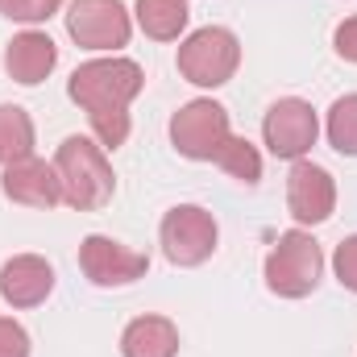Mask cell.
I'll return each mask as SVG.
<instances>
[{
  "label": "cell",
  "mask_w": 357,
  "mask_h": 357,
  "mask_svg": "<svg viewBox=\"0 0 357 357\" xmlns=\"http://www.w3.org/2000/svg\"><path fill=\"white\" fill-rule=\"evenodd\" d=\"M146 88V71L133 59H91L84 67H75V75L67 79V96L88 112L91 133L100 137L104 150H116L129 142V104Z\"/></svg>",
  "instance_id": "6da1fadb"
},
{
  "label": "cell",
  "mask_w": 357,
  "mask_h": 357,
  "mask_svg": "<svg viewBox=\"0 0 357 357\" xmlns=\"http://www.w3.org/2000/svg\"><path fill=\"white\" fill-rule=\"evenodd\" d=\"M54 171L63 183V204L75 208V212H96L112 199L116 191V178L112 167L104 158V146H96L91 137H67L54 154Z\"/></svg>",
  "instance_id": "7a4b0ae2"
},
{
  "label": "cell",
  "mask_w": 357,
  "mask_h": 357,
  "mask_svg": "<svg viewBox=\"0 0 357 357\" xmlns=\"http://www.w3.org/2000/svg\"><path fill=\"white\" fill-rule=\"evenodd\" d=\"M178 75L195 88H225L241 67V42L225 25H204L178 42Z\"/></svg>",
  "instance_id": "3957f363"
},
{
  "label": "cell",
  "mask_w": 357,
  "mask_h": 357,
  "mask_svg": "<svg viewBox=\"0 0 357 357\" xmlns=\"http://www.w3.org/2000/svg\"><path fill=\"white\" fill-rule=\"evenodd\" d=\"M320 274H324V254H320V245H316L312 233L291 229V233H282L274 241V250H270V258H266V287L274 295L303 299V295L316 291Z\"/></svg>",
  "instance_id": "277c9868"
},
{
  "label": "cell",
  "mask_w": 357,
  "mask_h": 357,
  "mask_svg": "<svg viewBox=\"0 0 357 357\" xmlns=\"http://www.w3.org/2000/svg\"><path fill=\"white\" fill-rule=\"evenodd\" d=\"M233 137L229 129V108L216 100H187L171 116V146L183 158L195 162H216V154L225 150V142Z\"/></svg>",
  "instance_id": "5b68a950"
},
{
  "label": "cell",
  "mask_w": 357,
  "mask_h": 357,
  "mask_svg": "<svg viewBox=\"0 0 357 357\" xmlns=\"http://www.w3.org/2000/svg\"><path fill=\"white\" fill-rule=\"evenodd\" d=\"M67 33L84 50H121L133 38V17L121 0H71Z\"/></svg>",
  "instance_id": "8992f818"
},
{
  "label": "cell",
  "mask_w": 357,
  "mask_h": 357,
  "mask_svg": "<svg viewBox=\"0 0 357 357\" xmlns=\"http://www.w3.org/2000/svg\"><path fill=\"white\" fill-rule=\"evenodd\" d=\"M158 237H162V254L175 266H199V262H208L216 254V237L220 233H216V220H212L208 208L178 204V208H171L162 216Z\"/></svg>",
  "instance_id": "52a82bcc"
},
{
  "label": "cell",
  "mask_w": 357,
  "mask_h": 357,
  "mask_svg": "<svg viewBox=\"0 0 357 357\" xmlns=\"http://www.w3.org/2000/svg\"><path fill=\"white\" fill-rule=\"evenodd\" d=\"M262 137H266L270 154L274 158H291L299 162L316 137H320V121H316V108L299 96H287V100H274L266 108V121H262Z\"/></svg>",
  "instance_id": "ba28073f"
},
{
  "label": "cell",
  "mask_w": 357,
  "mask_h": 357,
  "mask_svg": "<svg viewBox=\"0 0 357 357\" xmlns=\"http://www.w3.org/2000/svg\"><path fill=\"white\" fill-rule=\"evenodd\" d=\"M79 270L96 287H125V282H137L150 270V258L121 245V241H112V237L91 233V237L79 241Z\"/></svg>",
  "instance_id": "9c48e42d"
},
{
  "label": "cell",
  "mask_w": 357,
  "mask_h": 357,
  "mask_svg": "<svg viewBox=\"0 0 357 357\" xmlns=\"http://www.w3.org/2000/svg\"><path fill=\"white\" fill-rule=\"evenodd\" d=\"M287 208L299 225H324L337 208V183L316 162H295L287 175Z\"/></svg>",
  "instance_id": "30bf717a"
},
{
  "label": "cell",
  "mask_w": 357,
  "mask_h": 357,
  "mask_svg": "<svg viewBox=\"0 0 357 357\" xmlns=\"http://www.w3.org/2000/svg\"><path fill=\"white\" fill-rule=\"evenodd\" d=\"M0 191L21 204V208H38V212H50L54 204H63V183H59V171L54 162H42V158H21L13 167H4L0 175Z\"/></svg>",
  "instance_id": "8fae6325"
},
{
  "label": "cell",
  "mask_w": 357,
  "mask_h": 357,
  "mask_svg": "<svg viewBox=\"0 0 357 357\" xmlns=\"http://www.w3.org/2000/svg\"><path fill=\"white\" fill-rule=\"evenodd\" d=\"M54 291V266L38 254H17L0 266V295L13 307H38Z\"/></svg>",
  "instance_id": "7c38bea8"
},
{
  "label": "cell",
  "mask_w": 357,
  "mask_h": 357,
  "mask_svg": "<svg viewBox=\"0 0 357 357\" xmlns=\"http://www.w3.org/2000/svg\"><path fill=\"white\" fill-rule=\"evenodd\" d=\"M54 67H59V46L42 29H25L4 46V71H8V79H17L25 88L42 84Z\"/></svg>",
  "instance_id": "4fadbf2b"
},
{
  "label": "cell",
  "mask_w": 357,
  "mask_h": 357,
  "mask_svg": "<svg viewBox=\"0 0 357 357\" xmlns=\"http://www.w3.org/2000/svg\"><path fill=\"white\" fill-rule=\"evenodd\" d=\"M121 354L125 357H175L178 328L167 316H137L121 333Z\"/></svg>",
  "instance_id": "5bb4252c"
},
{
  "label": "cell",
  "mask_w": 357,
  "mask_h": 357,
  "mask_svg": "<svg viewBox=\"0 0 357 357\" xmlns=\"http://www.w3.org/2000/svg\"><path fill=\"white\" fill-rule=\"evenodd\" d=\"M133 17H137V25H142L146 38H154V42H175L178 33L187 29L191 8H187V0H137Z\"/></svg>",
  "instance_id": "9a60e30c"
},
{
  "label": "cell",
  "mask_w": 357,
  "mask_h": 357,
  "mask_svg": "<svg viewBox=\"0 0 357 357\" xmlns=\"http://www.w3.org/2000/svg\"><path fill=\"white\" fill-rule=\"evenodd\" d=\"M33 154V121L17 104H0V167H13Z\"/></svg>",
  "instance_id": "2e32d148"
},
{
  "label": "cell",
  "mask_w": 357,
  "mask_h": 357,
  "mask_svg": "<svg viewBox=\"0 0 357 357\" xmlns=\"http://www.w3.org/2000/svg\"><path fill=\"white\" fill-rule=\"evenodd\" d=\"M216 167H220L225 175H233L237 183L254 187V183L262 178V154H258L245 137H229V142H225V150L216 154Z\"/></svg>",
  "instance_id": "e0dca14e"
},
{
  "label": "cell",
  "mask_w": 357,
  "mask_h": 357,
  "mask_svg": "<svg viewBox=\"0 0 357 357\" xmlns=\"http://www.w3.org/2000/svg\"><path fill=\"white\" fill-rule=\"evenodd\" d=\"M328 146L345 158H357V91L328 108Z\"/></svg>",
  "instance_id": "ac0fdd59"
},
{
  "label": "cell",
  "mask_w": 357,
  "mask_h": 357,
  "mask_svg": "<svg viewBox=\"0 0 357 357\" xmlns=\"http://www.w3.org/2000/svg\"><path fill=\"white\" fill-rule=\"evenodd\" d=\"M59 8H63V0H0V13H4L8 21H21V25L50 21Z\"/></svg>",
  "instance_id": "d6986e66"
},
{
  "label": "cell",
  "mask_w": 357,
  "mask_h": 357,
  "mask_svg": "<svg viewBox=\"0 0 357 357\" xmlns=\"http://www.w3.org/2000/svg\"><path fill=\"white\" fill-rule=\"evenodd\" d=\"M333 270H337V278H341L345 291H357V233L337 245V254H333Z\"/></svg>",
  "instance_id": "ffe728a7"
},
{
  "label": "cell",
  "mask_w": 357,
  "mask_h": 357,
  "mask_svg": "<svg viewBox=\"0 0 357 357\" xmlns=\"http://www.w3.org/2000/svg\"><path fill=\"white\" fill-rule=\"evenodd\" d=\"M0 357H29V333L8 316H0Z\"/></svg>",
  "instance_id": "44dd1931"
},
{
  "label": "cell",
  "mask_w": 357,
  "mask_h": 357,
  "mask_svg": "<svg viewBox=\"0 0 357 357\" xmlns=\"http://www.w3.org/2000/svg\"><path fill=\"white\" fill-rule=\"evenodd\" d=\"M333 46H337V54H341L345 63H357V17H345V21L337 25Z\"/></svg>",
  "instance_id": "7402d4cb"
}]
</instances>
